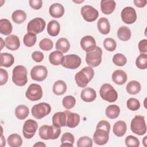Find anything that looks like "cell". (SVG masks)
Wrapping results in <instances>:
<instances>
[{"instance_id": "cell-1", "label": "cell", "mask_w": 147, "mask_h": 147, "mask_svg": "<svg viewBox=\"0 0 147 147\" xmlns=\"http://www.w3.org/2000/svg\"><path fill=\"white\" fill-rule=\"evenodd\" d=\"M110 125L105 120L100 121L97 125L96 130L93 135L94 142L98 145L106 144L109 139Z\"/></svg>"}, {"instance_id": "cell-2", "label": "cell", "mask_w": 147, "mask_h": 147, "mask_svg": "<svg viewBox=\"0 0 147 147\" xmlns=\"http://www.w3.org/2000/svg\"><path fill=\"white\" fill-rule=\"evenodd\" d=\"M94 76V71L91 67H85L76 74L75 80L80 87H85Z\"/></svg>"}, {"instance_id": "cell-3", "label": "cell", "mask_w": 147, "mask_h": 147, "mask_svg": "<svg viewBox=\"0 0 147 147\" xmlns=\"http://www.w3.org/2000/svg\"><path fill=\"white\" fill-rule=\"evenodd\" d=\"M38 133L40 138L42 140H55L59 137L61 133V129L54 125H44L39 128Z\"/></svg>"}, {"instance_id": "cell-4", "label": "cell", "mask_w": 147, "mask_h": 147, "mask_svg": "<svg viewBox=\"0 0 147 147\" xmlns=\"http://www.w3.org/2000/svg\"><path fill=\"white\" fill-rule=\"evenodd\" d=\"M26 68L23 65H17L13 70L12 81L18 86H24L28 82Z\"/></svg>"}, {"instance_id": "cell-5", "label": "cell", "mask_w": 147, "mask_h": 147, "mask_svg": "<svg viewBox=\"0 0 147 147\" xmlns=\"http://www.w3.org/2000/svg\"><path fill=\"white\" fill-rule=\"evenodd\" d=\"M100 97L108 102H114L118 98V93L113 86L109 83L103 84L100 90Z\"/></svg>"}, {"instance_id": "cell-6", "label": "cell", "mask_w": 147, "mask_h": 147, "mask_svg": "<svg viewBox=\"0 0 147 147\" xmlns=\"http://www.w3.org/2000/svg\"><path fill=\"white\" fill-rule=\"evenodd\" d=\"M130 129L132 132L136 134L142 136L146 132V125L145 117L142 115H136L131 120Z\"/></svg>"}, {"instance_id": "cell-7", "label": "cell", "mask_w": 147, "mask_h": 147, "mask_svg": "<svg viewBox=\"0 0 147 147\" xmlns=\"http://www.w3.org/2000/svg\"><path fill=\"white\" fill-rule=\"evenodd\" d=\"M102 50L96 46L92 51L87 52L86 56V61L87 64L91 67H96L98 66L102 61Z\"/></svg>"}, {"instance_id": "cell-8", "label": "cell", "mask_w": 147, "mask_h": 147, "mask_svg": "<svg viewBox=\"0 0 147 147\" xmlns=\"http://www.w3.org/2000/svg\"><path fill=\"white\" fill-rule=\"evenodd\" d=\"M51 111L49 104L42 102L35 105L32 108V114L36 119H40L48 115Z\"/></svg>"}, {"instance_id": "cell-9", "label": "cell", "mask_w": 147, "mask_h": 147, "mask_svg": "<svg viewBox=\"0 0 147 147\" xmlns=\"http://www.w3.org/2000/svg\"><path fill=\"white\" fill-rule=\"evenodd\" d=\"M45 28V21L40 17H36L30 20L27 25L28 32L38 34L42 32Z\"/></svg>"}, {"instance_id": "cell-10", "label": "cell", "mask_w": 147, "mask_h": 147, "mask_svg": "<svg viewBox=\"0 0 147 147\" xmlns=\"http://www.w3.org/2000/svg\"><path fill=\"white\" fill-rule=\"evenodd\" d=\"M26 97L31 101L40 100L42 96V90L41 87L37 84H30L25 92Z\"/></svg>"}, {"instance_id": "cell-11", "label": "cell", "mask_w": 147, "mask_h": 147, "mask_svg": "<svg viewBox=\"0 0 147 147\" xmlns=\"http://www.w3.org/2000/svg\"><path fill=\"white\" fill-rule=\"evenodd\" d=\"M81 63V58L78 55L70 54L64 56L61 65L66 68L75 69L80 65Z\"/></svg>"}, {"instance_id": "cell-12", "label": "cell", "mask_w": 147, "mask_h": 147, "mask_svg": "<svg viewBox=\"0 0 147 147\" xmlns=\"http://www.w3.org/2000/svg\"><path fill=\"white\" fill-rule=\"evenodd\" d=\"M38 129V124L36 121L32 119L26 120L23 125L22 133L25 138L30 139L32 138Z\"/></svg>"}, {"instance_id": "cell-13", "label": "cell", "mask_w": 147, "mask_h": 147, "mask_svg": "<svg viewBox=\"0 0 147 147\" xmlns=\"http://www.w3.org/2000/svg\"><path fill=\"white\" fill-rule=\"evenodd\" d=\"M80 12L83 19L87 22H93L99 16L98 11L90 5H84L82 7Z\"/></svg>"}, {"instance_id": "cell-14", "label": "cell", "mask_w": 147, "mask_h": 147, "mask_svg": "<svg viewBox=\"0 0 147 147\" xmlns=\"http://www.w3.org/2000/svg\"><path fill=\"white\" fill-rule=\"evenodd\" d=\"M47 75V68L44 65H36L30 71V76L33 80L36 81H43L46 79Z\"/></svg>"}, {"instance_id": "cell-15", "label": "cell", "mask_w": 147, "mask_h": 147, "mask_svg": "<svg viewBox=\"0 0 147 147\" xmlns=\"http://www.w3.org/2000/svg\"><path fill=\"white\" fill-rule=\"evenodd\" d=\"M121 18L126 24H133L137 20V14L135 9L131 6L123 8L121 11Z\"/></svg>"}, {"instance_id": "cell-16", "label": "cell", "mask_w": 147, "mask_h": 147, "mask_svg": "<svg viewBox=\"0 0 147 147\" xmlns=\"http://www.w3.org/2000/svg\"><path fill=\"white\" fill-rule=\"evenodd\" d=\"M80 46L86 52L92 51L96 47L95 40L91 36H85L80 40Z\"/></svg>"}, {"instance_id": "cell-17", "label": "cell", "mask_w": 147, "mask_h": 147, "mask_svg": "<svg viewBox=\"0 0 147 147\" xmlns=\"http://www.w3.org/2000/svg\"><path fill=\"white\" fill-rule=\"evenodd\" d=\"M5 47L9 50L16 51L20 46V41L18 37L14 34H10L5 40Z\"/></svg>"}, {"instance_id": "cell-18", "label": "cell", "mask_w": 147, "mask_h": 147, "mask_svg": "<svg viewBox=\"0 0 147 147\" xmlns=\"http://www.w3.org/2000/svg\"><path fill=\"white\" fill-rule=\"evenodd\" d=\"M64 112L67 115L66 126L70 128L76 127L79 125L80 120L79 115L77 113H72L69 110H65Z\"/></svg>"}, {"instance_id": "cell-19", "label": "cell", "mask_w": 147, "mask_h": 147, "mask_svg": "<svg viewBox=\"0 0 147 147\" xmlns=\"http://www.w3.org/2000/svg\"><path fill=\"white\" fill-rule=\"evenodd\" d=\"M66 122H67V115L64 111L57 112L53 114L52 117L53 125L59 127L67 126Z\"/></svg>"}, {"instance_id": "cell-20", "label": "cell", "mask_w": 147, "mask_h": 147, "mask_svg": "<svg viewBox=\"0 0 147 147\" xmlns=\"http://www.w3.org/2000/svg\"><path fill=\"white\" fill-rule=\"evenodd\" d=\"M80 98L85 102H91L96 98L95 91L91 87L83 88L80 94Z\"/></svg>"}, {"instance_id": "cell-21", "label": "cell", "mask_w": 147, "mask_h": 147, "mask_svg": "<svg viewBox=\"0 0 147 147\" xmlns=\"http://www.w3.org/2000/svg\"><path fill=\"white\" fill-rule=\"evenodd\" d=\"M116 3L113 0H102L100 2V9L106 15L111 14L115 10Z\"/></svg>"}, {"instance_id": "cell-22", "label": "cell", "mask_w": 147, "mask_h": 147, "mask_svg": "<svg viewBox=\"0 0 147 147\" xmlns=\"http://www.w3.org/2000/svg\"><path fill=\"white\" fill-rule=\"evenodd\" d=\"M64 8L63 6L59 3H55L51 5L49 9L50 15L53 18H60L64 14Z\"/></svg>"}, {"instance_id": "cell-23", "label": "cell", "mask_w": 147, "mask_h": 147, "mask_svg": "<svg viewBox=\"0 0 147 147\" xmlns=\"http://www.w3.org/2000/svg\"><path fill=\"white\" fill-rule=\"evenodd\" d=\"M111 78L113 81L118 85L125 84L127 79V74L124 71L121 69H117L114 71Z\"/></svg>"}, {"instance_id": "cell-24", "label": "cell", "mask_w": 147, "mask_h": 147, "mask_svg": "<svg viewBox=\"0 0 147 147\" xmlns=\"http://www.w3.org/2000/svg\"><path fill=\"white\" fill-rule=\"evenodd\" d=\"M113 133L117 137H122L126 133L127 125L125 122L123 121H117L113 126Z\"/></svg>"}, {"instance_id": "cell-25", "label": "cell", "mask_w": 147, "mask_h": 147, "mask_svg": "<svg viewBox=\"0 0 147 147\" xmlns=\"http://www.w3.org/2000/svg\"><path fill=\"white\" fill-rule=\"evenodd\" d=\"M60 30V25L58 21L55 20L50 21L47 25V32L51 36L55 37L59 34Z\"/></svg>"}, {"instance_id": "cell-26", "label": "cell", "mask_w": 147, "mask_h": 147, "mask_svg": "<svg viewBox=\"0 0 147 147\" xmlns=\"http://www.w3.org/2000/svg\"><path fill=\"white\" fill-rule=\"evenodd\" d=\"M97 27L99 31L103 34H107L110 30V25L107 18L101 17L97 22Z\"/></svg>"}, {"instance_id": "cell-27", "label": "cell", "mask_w": 147, "mask_h": 147, "mask_svg": "<svg viewBox=\"0 0 147 147\" xmlns=\"http://www.w3.org/2000/svg\"><path fill=\"white\" fill-rule=\"evenodd\" d=\"M67 86L65 83L62 80H58L53 85L52 91L56 95H62L67 91Z\"/></svg>"}, {"instance_id": "cell-28", "label": "cell", "mask_w": 147, "mask_h": 147, "mask_svg": "<svg viewBox=\"0 0 147 147\" xmlns=\"http://www.w3.org/2000/svg\"><path fill=\"white\" fill-rule=\"evenodd\" d=\"M63 58L64 56L62 52L59 51H55L49 54V61L53 65H59L61 64Z\"/></svg>"}, {"instance_id": "cell-29", "label": "cell", "mask_w": 147, "mask_h": 147, "mask_svg": "<svg viewBox=\"0 0 147 147\" xmlns=\"http://www.w3.org/2000/svg\"><path fill=\"white\" fill-rule=\"evenodd\" d=\"M117 36L122 41H128L131 36V32L130 28L126 26H121L117 30Z\"/></svg>"}, {"instance_id": "cell-30", "label": "cell", "mask_w": 147, "mask_h": 147, "mask_svg": "<svg viewBox=\"0 0 147 147\" xmlns=\"http://www.w3.org/2000/svg\"><path fill=\"white\" fill-rule=\"evenodd\" d=\"M29 114V108L24 105H20L16 107L15 109V115L20 120L25 119Z\"/></svg>"}, {"instance_id": "cell-31", "label": "cell", "mask_w": 147, "mask_h": 147, "mask_svg": "<svg viewBox=\"0 0 147 147\" xmlns=\"http://www.w3.org/2000/svg\"><path fill=\"white\" fill-rule=\"evenodd\" d=\"M55 46L56 49L62 53L67 52L70 48L69 42L66 38L64 37L58 39L56 42Z\"/></svg>"}, {"instance_id": "cell-32", "label": "cell", "mask_w": 147, "mask_h": 147, "mask_svg": "<svg viewBox=\"0 0 147 147\" xmlns=\"http://www.w3.org/2000/svg\"><path fill=\"white\" fill-rule=\"evenodd\" d=\"M14 63V57L9 53H1V64L0 65L5 67H11Z\"/></svg>"}, {"instance_id": "cell-33", "label": "cell", "mask_w": 147, "mask_h": 147, "mask_svg": "<svg viewBox=\"0 0 147 147\" xmlns=\"http://www.w3.org/2000/svg\"><path fill=\"white\" fill-rule=\"evenodd\" d=\"M13 30V26L9 20L1 19L0 20V33L4 35H9Z\"/></svg>"}, {"instance_id": "cell-34", "label": "cell", "mask_w": 147, "mask_h": 147, "mask_svg": "<svg viewBox=\"0 0 147 147\" xmlns=\"http://www.w3.org/2000/svg\"><path fill=\"white\" fill-rule=\"evenodd\" d=\"M141 84L136 80L130 81L126 85V89L127 92L131 95H136L141 91Z\"/></svg>"}, {"instance_id": "cell-35", "label": "cell", "mask_w": 147, "mask_h": 147, "mask_svg": "<svg viewBox=\"0 0 147 147\" xmlns=\"http://www.w3.org/2000/svg\"><path fill=\"white\" fill-rule=\"evenodd\" d=\"M7 142L8 145L11 147H19L22 144L21 137L16 133L10 134L7 139Z\"/></svg>"}, {"instance_id": "cell-36", "label": "cell", "mask_w": 147, "mask_h": 147, "mask_svg": "<svg viewBox=\"0 0 147 147\" xmlns=\"http://www.w3.org/2000/svg\"><path fill=\"white\" fill-rule=\"evenodd\" d=\"M106 116L110 119L117 118L120 113V109L116 105H111L107 107L106 111Z\"/></svg>"}, {"instance_id": "cell-37", "label": "cell", "mask_w": 147, "mask_h": 147, "mask_svg": "<svg viewBox=\"0 0 147 147\" xmlns=\"http://www.w3.org/2000/svg\"><path fill=\"white\" fill-rule=\"evenodd\" d=\"M11 18L15 23L20 24L26 20V14L22 10H16L12 13Z\"/></svg>"}, {"instance_id": "cell-38", "label": "cell", "mask_w": 147, "mask_h": 147, "mask_svg": "<svg viewBox=\"0 0 147 147\" xmlns=\"http://www.w3.org/2000/svg\"><path fill=\"white\" fill-rule=\"evenodd\" d=\"M37 37L35 34L28 32L23 38V42L25 46L28 47H33L36 42Z\"/></svg>"}, {"instance_id": "cell-39", "label": "cell", "mask_w": 147, "mask_h": 147, "mask_svg": "<svg viewBox=\"0 0 147 147\" xmlns=\"http://www.w3.org/2000/svg\"><path fill=\"white\" fill-rule=\"evenodd\" d=\"M136 66L140 69H145L147 68V55L141 53L136 60Z\"/></svg>"}, {"instance_id": "cell-40", "label": "cell", "mask_w": 147, "mask_h": 147, "mask_svg": "<svg viewBox=\"0 0 147 147\" xmlns=\"http://www.w3.org/2000/svg\"><path fill=\"white\" fill-rule=\"evenodd\" d=\"M113 63L119 67H122L125 65L127 63L126 57L122 53H116L113 57Z\"/></svg>"}, {"instance_id": "cell-41", "label": "cell", "mask_w": 147, "mask_h": 147, "mask_svg": "<svg viewBox=\"0 0 147 147\" xmlns=\"http://www.w3.org/2000/svg\"><path fill=\"white\" fill-rule=\"evenodd\" d=\"M63 106L66 109H71L73 108L76 103V99L75 97L72 95H67L63 98L62 100Z\"/></svg>"}, {"instance_id": "cell-42", "label": "cell", "mask_w": 147, "mask_h": 147, "mask_svg": "<svg viewBox=\"0 0 147 147\" xmlns=\"http://www.w3.org/2000/svg\"><path fill=\"white\" fill-rule=\"evenodd\" d=\"M92 140L87 136H83L79 138L77 142L78 147H91L92 146Z\"/></svg>"}, {"instance_id": "cell-43", "label": "cell", "mask_w": 147, "mask_h": 147, "mask_svg": "<svg viewBox=\"0 0 147 147\" xmlns=\"http://www.w3.org/2000/svg\"><path fill=\"white\" fill-rule=\"evenodd\" d=\"M53 47V41L48 38H44L42 39L39 42V47L41 49L48 51L52 49Z\"/></svg>"}, {"instance_id": "cell-44", "label": "cell", "mask_w": 147, "mask_h": 147, "mask_svg": "<svg viewBox=\"0 0 147 147\" xmlns=\"http://www.w3.org/2000/svg\"><path fill=\"white\" fill-rule=\"evenodd\" d=\"M103 46L107 51L113 52L115 51L117 48V43L113 38H106L104 40Z\"/></svg>"}, {"instance_id": "cell-45", "label": "cell", "mask_w": 147, "mask_h": 147, "mask_svg": "<svg viewBox=\"0 0 147 147\" xmlns=\"http://www.w3.org/2000/svg\"><path fill=\"white\" fill-rule=\"evenodd\" d=\"M127 109L131 111L138 110L140 107V103L139 100L134 98H129L126 102Z\"/></svg>"}, {"instance_id": "cell-46", "label": "cell", "mask_w": 147, "mask_h": 147, "mask_svg": "<svg viewBox=\"0 0 147 147\" xmlns=\"http://www.w3.org/2000/svg\"><path fill=\"white\" fill-rule=\"evenodd\" d=\"M125 142L126 145L128 147H138L140 146V141L138 139L131 135L126 137Z\"/></svg>"}, {"instance_id": "cell-47", "label": "cell", "mask_w": 147, "mask_h": 147, "mask_svg": "<svg viewBox=\"0 0 147 147\" xmlns=\"http://www.w3.org/2000/svg\"><path fill=\"white\" fill-rule=\"evenodd\" d=\"M75 138L73 134L69 132H66L63 134L61 138V142L63 143H69L71 144H74Z\"/></svg>"}, {"instance_id": "cell-48", "label": "cell", "mask_w": 147, "mask_h": 147, "mask_svg": "<svg viewBox=\"0 0 147 147\" xmlns=\"http://www.w3.org/2000/svg\"><path fill=\"white\" fill-rule=\"evenodd\" d=\"M8 80V73L7 72L1 68H0V85L3 86L5 84Z\"/></svg>"}, {"instance_id": "cell-49", "label": "cell", "mask_w": 147, "mask_h": 147, "mask_svg": "<svg viewBox=\"0 0 147 147\" xmlns=\"http://www.w3.org/2000/svg\"><path fill=\"white\" fill-rule=\"evenodd\" d=\"M44 54L40 51H34L32 54V59L37 63H40L44 59Z\"/></svg>"}, {"instance_id": "cell-50", "label": "cell", "mask_w": 147, "mask_h": 147, "mask_svg": "<svg viewBox=\"0 0 147 147\" xmlns=\"http://www.w3.org/2000/svg\"><path fill=\"white\" fill-rule=\"evenodd\" d=\"M30 6L35 10L40 9L42 5V1L41 0H30L29 1Z\"/></svg>"}, {"instance_id": "cell-51", "label": "cell", "mask_w": 147, "mask_h": 147, "mask_svg": "<svg viewBox=\"0 0 147 147\" xmlns=\"http://www.w3.org/2000/svg\"><path fill=\"white\" fill-rule=\"evenodd\" d=\"M138 49L141 53H146L147 52V40L143 39L138 43Z\"/></svg>"}, {"instance_id": "cell-52", "label": "cell", "mask_w": 147, "mask_h": 147, "mask_svg": "<svg viewBox=\"0 0 147 147\" xmlns=\"http://www.w3.org/2000/svg\"><path fill=\"white\" fill-rule=\"evenodd\" d=\"M133 2L138 7H144L146 5V1L145 0H134Z\"/></svg>"}, {"instance_id": "cell-53", "label": "cell", "mask_w": 147, "mask_h": 147, "mask_svg": "<svg viewBox=\"0 0 147 147\" xmlns=\"http://www.w3.org/2000/svg\"><path fill=\"white\" fill-rule=\"evenodd\" d=\"M5 145H6L5 139V138H3V136L2 134L1 137V146L2 147H3V146H5Z\"/></svg>"}, {"instance_id": "cell-54", "label": "cell", "mask_w": 147, "mask_h": 147, "mask_svg": "<svg viewBox=\"0 0 147 147\" xmlns=\"http://www.w3.org/2000/svg\"><path fill=\"white\" fill-rule=\"evenodd\" d=\"M33 146H46V145L44 143V142H40V141H39V142H37V143H36L35 144H34L33 145Z\"/></svg>"}, {"instance_id": "cell-55", "label": "cell", "mask_w": 147, "mask_h": 147, "mask_svg": "<svg viewBox=\"0 0 147 147\" xmlns=\"http://www.w3.org/2000/svg\"><path fill=\"white\" fill-rule=\"evenodd\" d=\"M73 144L69 143H63L61 144L60 146H72Z\"/></svg>"}, {"instance_id": "cell-56", "label": "cell", "mask_w": 147, "mask_h": 147, "mask_svg": "<svg viewBox=\"0 0 147 147\" xmlns=\"http://www.w3.org/2000/svg\"><path fill=\"white\" fill-rule=\"evenodd\" d=\"M146 138H147V136H145V137L144 138L143 140H142L144 145L145 146H146Z\"/></svg>"}, {"instance_id": "cell-57", "label": "cell", "mask_w": 147, "mask_h": 147, "mask_svg": "<svg viewBox=\"0 0 147 147\" xmlns=\"http://www.w3.org/2000/svg\"><path fill=\"white\" fill-rule=\"evenodd\" d=\"M1 49H2V48H3V47L4 46V45H3V44H2V43H3V42H4L5 41H3V39H2V38H1Z\"/></svg>"}, {"instance_id": "cell-58", "label": "cell", "mask_w": 147, "mask_h": 147, "mask_svg": "<svg viewBox=\"0 0 147 147\" xmlns=\"http://www.w3.org/2000/svg\"><path fill=\"white\" fill-rule=\"evenodd\" d=\"M74 2H75V3H81V2H84V0H82L80 1H73Z\"/></svg>"}]
</instances>
